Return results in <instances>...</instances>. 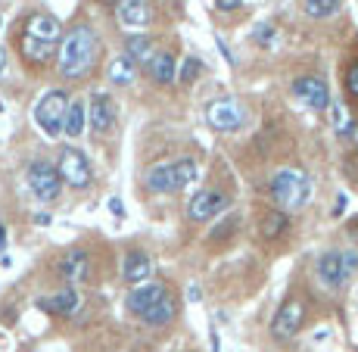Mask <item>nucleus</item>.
<instances>
[{
  "mask_svg": "<svg viewBox=\"0 0 358 352\" xmlns=\"http://www.w3.org/2000/svg\"><path fill=\"white\" fill-rule=\"evenodd\" d=\"M97 34H94L91 25H75L72 31L63 38V44L57 47V66H59V75L63 78H85L87 72L97 63Z\"/></svg>",
  "mask_w": 358,
  "mask_h": 352,
  "instance_id": "f257e3e1",
  "label": "nucleus"
},
{
  "mask_svg": "<svg viewBox=\"0 0 358 352\" xmlns=\"http://www.w3.org/2000/svg\"><path fill=\"white\" fill-rule=\"evenodd\" d=\"M271 197L284 209H302L312 197V178L302 169H280L271 178Z\"/></svg>",
  "mask_w": 358,
  "mask_h": 352,
  "instance_id": "f03ea898",
  "label": "nucleus"
},
{
  "mask_svg": "<svg viewBox=\"0 0 358 352\" xmlns=\"http://www.w3.org/2000/svg\"><path fill=\"white\" fill-rule=\"evenodd\" d=\"M196 162L194 160H178V162H162L147 171V190L153 193H175L196 181Z\"/></svg>",
  "mask_w": 358,
  "mask_h": 352,
  "instance_id": "7ed1b4c3",
  "label": "nucleus"
},
{
  "mask_svg": "<svg viewBox=\"0 0 358 352\" xmlns=\"http://www.w3.org/2000/svg\"><path fill=\"white\" fill-rule=\"evenodd\" d=\"M66 109H69V94L66 91H47L34 103V122L38 128L44 131L47 137H57L63 131V119H66Z\"/></svg>",
  "mask_w": 358,
  "mask_h": 352,
  "instance_id": "20e7f679",
  "label": "nucleus"
},
{
  "mask_svg": "<svg viewBox=\"0 0 358 352\" xmlns=\"http://www.w3.org/2000/svg\"><path fill=\"white\" fill-rule=\"evenodd\" d=\"M358 272V253L355 250H330L318 259V278L327 287H343L349 281V274Z\"/></svg>",
  "mask_w": 358,
  "mask_h": 352,
  "instance_id": "39448f33",
  "label": "nucleus"
},
{
  "mask_svg": "<svg viewBox=\"0 0 358 352\" xmlns=\"http://www.w3.org/2000/svg\"><path fill=\"white\" fill-rule=\"evenodd\" d=\"M29 188L41 203H53L59 197V190H63V178L47 160H34L29 165Z\"/></svg>",
  "mask_w": 358,
  "mask_h": 352,
  "instance_id": "423d86ee",
  "label": "nucleus"
},
{
  "mask_svg": "<svg viewBox=\"0 0 358 352\" xmlns=\"http://www.w3.org/2000/svg\"><path fill=\"white\" fill-rule=\"evenodd\" d=\"M57 171H59V178H63L69 188H75V190L87 188V184H91V178H94V171H91V162H87V156L81 153V150H75V147H66L63 153H59V165H57Z\"/></svg>",
  "mask_w": 358,
  "mask_h": 352,
  "instance_id": "0eeeda50",
  "label": "nucleus"
},
{
  "mask_svg": "<svg viewBox=\"0 0 358 352\" xmlns=\"http://www.w3.org/2000/svg\"><path fill=\"white\" fill-rule=\"evenodd\" d=\"M243 119H246L243 106H240L237 100H231V97L212 100L209 109H206V122H209L215 131H237L243 125Z\"/></svg>",
  "mask_w": 358,
  "mask_h": 352,
  "instance_id": "6e6552de",
  "label": "nucleus"
},
{
  "mask_svg": "<svg viewBox=\"0 0 358 352\" xmlns=\"http://www.w3.org/2000/svg\"><path fill=\"white\" fill-rule=\"evenodd\" d=\"M302 318H306V302L296 300V296H290V300H287L284 306L278 309V315H274L271 334L278 337V340H290V337L299 334Z\"/></svg>",
  "mask_w": 358,
  "mask_h": 352,
  "instance_id": "1a4fd4ad",
  "label": "nucleus"
},
{
  "mask_svg": "<svg viewBox=\"0 0 358 352\" xmlns=\"http://www.w3.org/2000/svg\"><path fill=\"white\" fill-rule=\"evenodd\" d=\"M228 209V197L218 190H199L196 197H190L187 203V218L190 222H209L218 212Z\"/></svg>",
  "mask_w": 358,
  "mask_h": 352,
  "instance_id": "9d476101",
  "label": "nucleus"
},
{
  "mask_svg": "<svg viewBox=\"0 0 358 352\" xmlns=\"http://www.w3.org/2000/svg\"><path fill=\"white\" fill-rule=\"evenodd\" d=\"M293 94L299 103H306L308 109H327L330 106V91L321 78L315 75H306V78H296L293 85Z\"/></svg>",
  "mask_w": 358,
  "mask_h": 352,
  "instance_id": "9b49d317",
  "label": "nucleus"
},
{
  "mask_svg": "<svg viewBox=\"0 0 358 352\" xmlns=\"http://www.w3.org/2000/svg\"><path fill=\"white\" fill-rule=\"evenodd\" d=\"M59 34H63V29H59V22L53 16H47V13H34V16L25 22L22 29V38H31V41H41V44H59Z\"/></svg>",
  "mask_w": 358,
  "mask_h": 352,
  "instance_id": "f8f14e48",
  "label": "nucleus"
},
{
  "mask_svg": "<svg viewBox=\"0 0 358 352\" xmlns=\"http://www.w3.org/2000/svg\"><path fill=\"white\" fill-rule=\"evenodd\" d=\"M115 19H119L122 29H143L153 19V10H150L147 0H119Z\"/></svg>",
  "mask_w": 358,
  "mask_h": 352,
  "instance_id": "ddd939ff",
  "label": "nucleus"
},
{
  "mask_svg": "<svg viewBox=\"0 0 358 352\" xmlns=\"http://www.w3.org/2000/svg\"><path fill=\"white\" fill-rule=\"evenodd\" d=\"M87 119H91V128L97 134H106L115 125V103L109 94H94L91 97V109H87Z\"/></svg>",
  "mask_w": 358,
  "mask_h": 352,
  "instance_id": "4468645a",
  "label": "nucleus"
},
{
  "mask_svg": "<svg viewBox=\"0 0 358 352\" xmlns=\"http://www.w3.org/2000/svg\"><path fill=\"white\" fill-rule=\"evenodd\" d=\"M165 293H169V287L165 284H141V287H134L128 293V312L143 315L156 300H162Z\"/></svg>",
  "mask_w": 358,
  "mask_h": 352,
  "instance_id": "2eb2a0df",
  "label": "nucleus"
},
{
  "mask_svg": "<svg viewBox=\"0 0 358 352\" xmlns=\"http://www.w3.org/2000/svg\"><path fill=\"white\" fill-rule=\"evenodd\" d=\"M122 274H125L128 284H147V278L153 274V262H150L147 253L131 250V253H125V265H122Z\"/></svg>",
  "mask_w": 358,
  "mask_h": 352,
  "instance_id": "dca6fc26",
  "label": "nucleus"
},
{
  "mask_svg": "<svg viewBox=\"0 0 358 352\" xmlns=\"http://www.w3.org/2000/svg\"><path fill=\"white\" fill-rule=\"evenodd\" d=\"M175 315H178V302H175V296L165 293L162 300H156L153 306H150L147 312L141 315V321H143V324H150V328H165V324L175 321Z\"/></svg>",
  "mask_w": 358,
  "mask_h": 352,
  "instance_id": "f3484780",
  "label": "nucleus"
},
{
  "mask_svg": "<svg viewBox=\"0 0 358 352\" xmlns=\"http://www.w3.org/2000/svg\"><path fill=\"white\" fill-rule=\"evenodd\" d=\"M59 272H63L66 281H72V284H81V281H87V274H91V259H87L85 250H69L63 256V265H59Z\"/></svg>",
  "mask_w": 358,
  "mask_h": 352,
  "instance_id": "a211bd4d",
  "label": "nucleus"
},
{
  "mask_svg": "<svg viewBox=\"0 0 358 352\" xmlns=\"http://www.w3.org/2000/svg\"><path fill=\"white\" fill-rule=\"evenodd\" d=\"M19 53H22L25 63L44 66V63H50V59H53L57 47H53V44H41V41H31V38H19Z\"/></svg>",
  "mask_w": 358,
  "mask_h": 352,
  "instance_id": "6ab92c4d",
  "label": "nucleus"
},
{
  "mask_svg": "<svg viewBox=\"0 0 358 352\" xmlns=\"http://www.w3.org/2000/svg\"><path fill=\"white\" fill-rule=\"evenodd\" d=\"M147 72L156 85H171L175 81V57L171 53H153L147 63Z\"/></svg>",
  "mask_w": 358,
  "mask_h": 352,
  "instance_id": "aec40b11",
  "label": "nucleus"
},
{
  "mask_svg": "<svg viewBox=\"0 0 358 352\" xmlns=\"http://www.w3.org/2000/svg\"><path fill=\"white\" fill-rule=\"evenodd\" d=\"M87 125V106L81 100H69L66 119H63V131L69 137H81V131Z\"/></svg>",
  "mask_w": 358,
  "mask_h": 352,
  "instance_id": "412c9836",
  "label": "nucleus"
},
{
  "mask_svg": "<svg viewBox=\"0 0 358 352\" xmlns=\"http://www.w3.org/2000/svg\"><path fill=\"white\" fill-rule=\"evenodd\" d=\"M290 227V218L284 216V212H278V209H271V212H265V216L259 218V234L265 240H278L280 234Z\"/></svg>",
  "mask_w": 358,
  "mask_h": 352,
  "instance_id": "4be33fe9",
  "label": "nucleus"
},
{
  "mask_svg": "<svg viewBox=\"0 0 358 352\" xmlns=\"http://www.w3.org/2000/svg\"><path fill=\"white\" fill-rule=\"evenodd\" d=\"M41 306L50 309V312H57V315H75L78 306H81V300H78V293L69 287V290H63V293L53 296V300H41Z\"/></svg>",
  "mask_w": 358,
  "mask_h": 352,
  "instance_id": "5701e85b",
  "label": "nucleus"
},
{
  "mask_svg": "<svg viewBox=\"0 0 358 352\" xmlns=\"http://www.w3.org/2000/svg\"><path fill=\"white\" fill-rule=\"evenodd\" d=\"M125 50H128V59L131 63H141V66H147L150 63V57H153V41L147 38V34H134V38H128V44H125Z\"/></svg>",
  "mask_w": 358,
  "mask_h": 352,
  "instance_id": "b1692460",
  "label": "nucleus"
},
{
  "mask_svg": "<svg viewBox=\"0 0 358 352\" xmlns=\"http://www.w3.org/2000/svg\"><path fill=\"white\" fill-rule=\"evenodd\" d=\"M109 81L119 87H128L131 81H134V63H131L128 57H115L113 63H109Z\"/></svg>",
  "mask_w": 358,
  "mask_h": 352,
  "instance_id": "393cba45",
  "label": "nucleus"
},
{
  "mask_svg": "<svg viewBox=\"0 0 358 352\" xmlns=\"http://www.w3.org/2000/svg\"><path fill=\"white\" fill-rule=\"evenodd\" d=\"M343 0H302V10H306V16L312 19H327L334 16V13H340Z\"/></svg>",
  "mask_w": 358,
  "mask_h": 352,
  "instance_id": "a878e982",
  "label": "nucleus"
},
{
  "mask_svg": "<svg viewBox=\"0 0 358 352\" xmlns=\"http://www.w3.org/2000/svg\"><path fill=\"white\" fill-rule=\"evenodd\" d=\"M330 115H334V125H336V134H349V128H352V122H349L346 109H343V106H334V109H330Z\"/></svg>",
  "mask_w": 358,
  "mask_h": 352,
  "instance_id": "bb28decb",
  "label": "nucleus"
},
{
  "mask_svg": "<svg viewBox=\"0 0 358 352\" xmlns=\"http://www.w3.org/2000/svg\"><path fill=\"white\" fill-rule=\"evenodd\" d=\"M199 69H203V63H199L196 57H187L184 59V66H181V81H194L199 75Z\"/></svg>",
  "mask_w": 358,
  "mask_h": 352,
  "instance_id": "cd10ccee",
  "label": "nucleus"
},
{
  "mask_svg": "<svg viewBox=\"0 0 358 352\" xmlns=\"http://www.w3.org/2000/svg\"><path fill=\"white\" fill-rule=\"evenodd\" d=\"M237 225H240V216H231L228 222L218 225V231H212V240H224V237H231L234 227H237Z\"/></svg>",
  "mask_w": 358,
  "mask_h": 352,
  "instance_id": "c85d7f7f",
  "label": "nucleus"
},
{
  "mask_svg": "<svg viewBox=\"0 0 358 352\" xmlns=\"http://www.w3.org/2000/svg\"><path fill=\"white\" fill-rule=\"evenodd\" d=\"M271 38H274V25L271 22H262L256 29V34H252V41H256V44H268Z\"/></svg>",
  "mask_w": 358,
  "mask_h": 352,
  "instance_id": "c756f323",
  "label": "nucleus"
},
{
  "mask_svg": "<svg viewBox=\"0 0 358 352\" xmlns=\"http://www.w3.org/2000/svg\"><path fill=\"white\" fill-rule=\"evenodd\" d=\"M346 87H349V94L358 97V63L349 66V72H346Z\"/></svg>",
  "mask_w": 358,
  "mask_h": 352,
  "instance_id": "7c9ffc66",
  "label": "nucleus"
},
{
  "mask_svg": "<svg viewBox=\"0 0 358 352\" xmlns=\"http://www.w3.org/2000/svg\"><path fill=\"white\" fill-rule=\"evenodd\" d=\"M243 3V0H215V6L218 10H224V13H231V10H237V6Z\"/></svg>",
  "mask_w": 358,
  "mask_h": 352,
  "instance_id": "2f4dec72",
  "label": "nucleus"
},
{
  "mask_svg": "<svg viewBox=\"0 0 358 352\" xmlns=\"http://www.w3.org/2000/svg\"><path fill=\"white\" fill-rule=\"evenodd\" d=\"M346 193H340V197H336V206H334V216H340V212H346Z\"/></svg>",
  "mask_w": 358,
  "mask_h": 352,
  "instance_id": "473e14b6",
  "label": "nucleus"
},
{
  "mask_svg": "<svg viewBox=\"0 0 358 352\" xmlns=\"http://www.w3.org/2000/svg\"><path fill=\"white\" fill-rule=\"evenodd\" d=\"M215 44H218V50H222V53H224V59H228V63L234 66V53L228 50V44H224V41H222V38H215Z\"/></svg>",
  "mask_w": 358,
  "mask_h": 352,
  "instance_id": "72a5a7b5",
  "label": "nucleus"
},
{
  "mask_svg": "<svg viewBox=\"0 0 358 352\" xmlns=\"http://www.w3.org/2000/svg\"><path fill=\"white\" fill-rule=\"evenodd\" d=\"M109 209H113V216H122V212H125V209H122V199L119 197L109 199Z\"/></svg>",
  "mask_w": 358,
  "mask_h": 352,
  "instance_id": "f704fd0d",
  "label": "nucleus"
},
{
  "mask_svg": "<svg viewBox=\"0 0 358 352\" xmlns=\"http://www.w3.org/2000/svg\"><path fill=\"white\" fill-rule=\"evenodd\" d=\"M3 72H6V53L0 50V81H3Z\"/></svg>",
  "mask_w": 358,
  "mask_h": 352,
  "instance_id": "c9c22d12",
  "label": "nucleus"
},
{
  "mask_svg": "<svg viewBox=\"0 0 358 352\" xmlns=\"http://www.w3.org/2000/svg\"><path fill=\"white\" fill-rule=\"evenodd\" d=\"M3 244H6V227L0 225V250H3Z\"/></svg>",
  "mask_w": 358,
  "mask_h": 352,
  "instance_id": "e433bc0d",
  "label": "nucleus"
},
{
  "mask_svg": "<svg viewBox=\"0 0 358 352\" xmlns=\"http://www.w3.org/2000/svg\"><path fill=\"white\" fill-rule=\"evenodd\" d=\"M0 113H3V106H0Z\"/></svg>",
  "mask_w": 358,
  "mask_h": 352,
  "instance_id": "4c0bfd02",
  "label": "nucleus"
}]
</instances>
